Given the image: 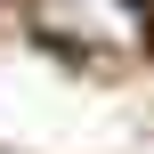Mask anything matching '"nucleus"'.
Here are the masks:
<instances>
[{"label": "nucleus", "instance_id": "nucleus-1", "mask_svg": "<svg viewBox=\"0 0 154 154\" xmlns=\"http://www.w3.org/2000/svg\"><path fill=\"white\" fill-rule=\"evenodd\" d=\"M32 24L65 57H114L138 49V8L130 0H32Z\"/></svg>", "mask_w": 154, "mask_h": 154}]
</instances>
